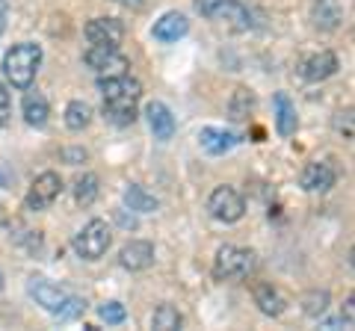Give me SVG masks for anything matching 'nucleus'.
Here are the masks:
<instances>
[{
    "label": "nucleus",
    "mask_w": 355,
    "mask_h": 331,
    "mask_svg": "<svg viewBox=\"0 0 355 331\" xmlns=\"http://www.w3.org/2000/svg\"><path fill=\"white\" fill-rule=\"evenodd\" d=\"M335 127L340 130V134H347V139H352V109H349V107L343 109V113H338Z\"/></svg>",
    "instance_id": "obj_30"
},
{
    "label": "nucleus",
    "mask_w": 355,
    "mask_h": 331,
    "mask_svg": "<svg viewBox=\"0 0 355 331\" xmlns=\"http://www.w3.org/2000/svg\"><path fill=\"white\" fill-rule=\"evenodd\" d=\"M146 118H148V127H151L154 139L169 142L175 136V116L163 101H148L146 104Z\"/></svg>",
    "instance_id": "obj_16"
},
{
    "label": "nucleus",
    "mask_w": 355,
    "mask_h": 331,
    "mask_svg": "<svg viewBox=\"0 0 355 331\" xmlns=\"http://www.w3.org/2000/svg\"><path fill=\"white\" fill-rule=\"evenodd\" d=\"M198 145H202V151L210 154V157H219V154H228L231 148H237L240 136L234 130H225V127H202Z\"/></svg>",
    "instance_id": "obj_14"
},
{
    "label": "nucleus",
    "mask_w": 355,
    "mask_h": 331,
    "mask_svg": "<svg viewBox=\"0 0 355 331\" xmlns=\"http://www.w3.org/2000/svg\"><path fill=\"white\" fill-rule=\"evenodd\" d=\"M9 113H12V101H9V92H6V86L0 83V127L9 121Z\"/></svg>",
    "instance_id": "obj_29"
},
{
    "label": "nucleus",
    "mask_w": 355,
    "mask_h": 331,
    "mask_svg": "<svg viewBox=\"0 0 355 331\" xmlns=\"http://www.w3.org/2000/svg\"><path fill=\"white\" fill-rule=\"evenodd\" d=\"M6 225V211H3V204H0V228Z\"/></svg>",
    "instance_id": "obj_36"
},
{
    "label": "nucleus",
    "mask_w": 355,
    "mask_h": 331,
    "mask_svg": "<svg viewBox=\"0 0 355 331\" xmlns=\"http://www.w3.org/2000/svg\"><path fill=\"white\" fill-rule=\"evenodd\" d=\"M181 325H184V316L175 305H160L151 314V328H157V331H178Z\"/></svg>",
    "instance_id": "obj_24"
},
{
    "label": "nucleus",
    "mask_w": 355,
    "mask_h": 331,
    "mask_svg": "<svg viewBox=\"0 0 355 331\" xmlns=\"http://www.w3.org/2000/svg\"><path fill=\"white\" fill-rule=\"evenodd\" d=\"M299 127V113H296V104L291 101L287 92H275V130L279 136H293Z\"/></svg>",
    "instance_id": "obj_19"
},
{
    "label": "nucleus",
    "mask_w": 355,
    "mask_h": 331,
    "mask_svg": "<svg viewBox=\"0 0 355 331\" xmlns=\"http://www.w3.org/2000/svg\"><path fill=\"white\" fill-rule=\"evenodd\" d=\"M83 62L101 77H113V74H125L130 69V60L121 57L119 48L113 45H92L83 53Z\"/></svg>",
    "instance_id": "obj_8"
},
{
    "label": "nucleus",
    "mask_w": 355,
    "mask_h": 331,
    "mask_svg": "<svg viewBox=\"0 0 355 331\" xmlns=\"http://www.w3.org/2000/svg\"><path fill=\"white\" fill-rule=\"evenodd\" d=\"M83 36L89 45H113L119 48L125 39V24L119 18H92L83 27Z\"/></svg>",
    "instance_id": "obj_11"
},
{
    "label": "nucleus",
    "mask_w": 355,
    "mask_h": 331,
    "mask_svg": "<svg viewBox=\"0 0 355 331\" xmlns=\"http://www.w3.org/2000/svg\"><path fill=\"white\" fill-rule=\"evenodd\" d=\"M42 45L36 42H18L3 53V77L9 80V86L15 89H27L33 86L39 74V65H42Z\"/></svg>",
    "instance_id": "obj_2"
},
{
    "label": "nucleus",
    "mask_w": 355,
    "mask_h": 331,
    "mask_svg": "<svg viewBox=\"0 0 355 331\" xmlns=\"http://www.w3.org/2000/svg\"><path fill=\"white\" fill-rule=\"evenodd\" d=\"M335 184H338V172H335V166L326 160L308 163L302 175H299V186H302L305 193H329Z\"/></svg>",
    "instance_id": "obj_10"
},
{
    "label": "nucleus",
    "mask_w": 355,
    "mask_h": 331,
    "mask_svg": "<svg viewBox=\"0 0 355 331\" xmlns=\"http://www.w3.org/2000/svg\"><path fill=\"white\" fill-rule=\"evenodd\" d=\"M98 193H101V181H98L95 172H86V175H80V178L74 181V202L80 207H92Z\"/></svg>",
    "instance_id": "obj_23"
},
{
    "label": "nucleus",
    "mask_w": 355,
    "mask_h": 331,
    "mask_svg": "<svg viewBox=\"0 0 355 331\" xmlns=\"http://www.w3.org/2000/svg\"><path fill=\"white\" fill-rule=\"evenodd\" d=\"M89 121H92V107L86 101H71L65 107V127L69 130H83L89 127Z\"/></svg>",
    "instance_id": "obj_26"
},
{
    "label": "nucleus",
    "mask_w": 355,
    "mask_h": 331,
    "mask_svg": "<svg viewBox=\"0 0 355 331\" xmlns=\"http://www.w3.org/2000/svg\"><path fill=\"white\" fill-rule=\"evenodd\" d=\"M27 293H30L33 299H36V305H42L51 316L60 311L65 299H69V293L60 290L57 284H51L48 278H30V281H27Z\"/></svg>",
    "instance_id": "obj_13"
},
{
    "label": "nucleus",
    "mask_w": 355,
    "mask_h": 331,
    "mask_svg": "<svg viewBox=\"0 0 355 331\" xmlns=\"http://www.w3.org/2000/svg\"><path fill=\"white\" fill-rule=\"evenodd\" d=\"M119 263L128 272H146L154 263V246L148 240H130L119 251Z\"/></svg>",
    "instance_id": "obj_12"
},
{
    "label": "nucleus",
    "mask_w": 355,
    "mask_h": 331,
    "mask_svg": "<svg viewBox=\"0 0 355 331\" xmlns=\"http://www.w3.org/2000/svg\"><path fill=\"white\" fill-rule=\"evenodd\" d=\"M252 296H254V305H258V311L263 316H282L284 307H287V299L272 284H254Z\"/></svg>",
    "instance_id": "obj_20"
},
{
    "label": "nucleus",
    "mask_w": 355,
    "mask_h": 331,
    "mask_svg": "<svg viewBox=\"0 0 355 331\" xmlns=\"http://www.w3.org/2000/svg\"><path fill=\"white\" fill-rule=\"evenodd\" d=\"M21 116L30 127H44L48 125V116H51V107H48V98H44L39 89H24V98H21Z\"/></svg>",
    "instance_id": "obj_17"
},
{
    "label": "nucleus",
    "mask_w": 355,
    "mask_h": 331,
    "mask_svg": "<svg viewBox=\"0 0 355 331\" xmlns=\"http://www.w3.org/2000/svg\"><path fill=\"white\" fill-rule=\"evenodd\" d=\"M254 92L249 89V86H237L234 92H231V101H228V118L231 121H249L252 113H254Z\"/></svg>",
    "instance_id": "obj_21"
},
{
    "label": "nucleus",
    "mask_w": 355,
    "mask_h": 331,
    "mask_svg": "<svg viewBox=\"0 0 355 331\" xmlns=\"http://www.w3.org/2000/svg\"><path fill=\"white\" fill-rule=\"evenodd\" d=\"M121 198H125L128 211H133V213H154L160 207L157 198H154L146 186H139V184H128L125 193H121Z\"/></svg>",
    "instance_id": "obj_22"
},
{
    "label": "nucleus",
    "mask_w": 355,
    "mask_h": 331,
    "mask_svg": "<svg viewBox=\"0 0 355 331\" xmlns=\"http://www.w3.org/2000/svg\"><path fill=\"white\" fill-rule=\"evenodd\" d=\"M6 0H0V36H3V30H6Z\"/></svg>",
    "instance_id": "obj_34"
},
{
    "label": "nucleus",
    "mask_w": 355,
    "mask_h": 331,
    "mask_svg": "<svg viewBox=\"0 0 355 331\" xmlns=\"http://www.w3.org/2000/svg\"><path fill=\"white\" fill-rule=\"evenodd\" d=\"M121 6H130V9H142V0H119Z\"/></svg>",
    "instance_id": "obj_35"
},
{
    "label": "nucleus",
    "mask_w": 355,
    "mask_h": 331,
    "mask_svg": "<svg viewBox=\"0 0 355 331\" xmlns=\"http://www.w3.org/2000/svg\"><path fill=\"white\" fill-rule=\"evenodd\" d=\"M299 305H302V314H305V316L320 319V316L329 311V305H331L329 290H308L302 299H299Z\"/></svg>",
    "instance_id": "obj_25"
},
{
    "label": "nucleus",
    "mask_w": 355,
    "mask_h": 331,
    "mask_svg": "<svg viewBox=\"0 0 355 331\" xmlns=\"http://www.w3.org/2000/svg\"><path fill=\"white\" fill-rule=\"evenodd\" d=\"M207 211L216 222H225V225H234L246 213V202L243 195L234 190V186H216L207 198Z\"/></svg>",
    "instance_id": "obj_6"
},
{
    "label": "nucleus",
    "mask_w": 355,
    "mask_h": 331,
    "mask_svg": "<svg viewBox=\"0 0 355 331\" xmlns=\"http://www.w3.org/2000/svg\"><path fill=\"white\" fill-rule=\"evenodd\" d=\"M340 69V60L335 51H320V53H311L308 60H302L299 65V74H302L305 83H323L329 77H335Z\"/></svg>",
    "instance_id": "obj_9"
},
{
    "label": "nucleus",
    "mask_w": 355,
    "mask_h": 331,
    "mask_svg": "<svg viewBox=\"0 0 355 331\" xmlns=\"http://www.w3.org/2000/svg\"><path fill=\"white\" fill-rule=\"evenodd\" d=\"M60 195H62V178L57 172H42V175H36V181L30 184L24 207L33 211V213H42V211H48Z\"/></svg>",
    "instance_id": "obj_7"
},
{
    "label": "nucleus",
    "mask_w": 355,
    "mask_h": 331,
    "mask_svg": "<svg viewBox=\"0 0 355 331\" xmlns=\"http://www.w3.org/2000/svg\"><path fill=\"white\" fill-rule=\"evenodd\" d=\"M98 316H101L107 325H121L128 319V311H125L121 302H104L101 307H98Z\"/></svg>",
    "instance_id": "obj_28"
},
{
    "label": "nucleus",
    "mask_w": 355,
    "mask_h": 331,
    "mask_svg": "<svg viewBox=\"0 0 355 331\" xmlns=\"http://www.w3.org/2000/svg\"><path fill=\"white\" fill-rule=\"evenodd\" d=\"M116 222H119L121 228H130V231H137V225H139V222H137V213H133V211H130V213H128V211H116Z\"/></svg>",
    "instance_id": "obj_31"
},
{
    "label": "nucleus",
    "mask_w": 355,
    "mask_h": 331,
    "mask_svg": "<svg viewBox=\"0 0 355 331\" xmlns=\"http://www.w3.org/2000/svg\"><path fill=\"white\" fill-rule=\"evenodd\" d=\"M196 12L210 21H228L234 30L252 27V15L243 0H196Z\"/></svg>",
    "instance_id": "obj_5"
},
{
    "label": "nucleus",
    "mask_w": 355,
    "mask_h": 331,
    "mask_svg": "<svg viewBox=\"0 0 355 331\" xmlns=\"http://www.w3.org/2000/svg\"><path fill=\"white\" fill-rule=\"evenodd\" d=\"M254 269V251L243 246H219L214 258V278L216 281H243Z\"/></svg>",
    "instance_id": "obj_4"
},
{
    "label": "nucleus",
    "mask_w": 355,
    "mask_h": 331,
    "mask_svg": "<svg viewBox=\"0 0 355 331\" xmlns=\"http://www.w3.org/2000/svg\"><path fill=\"white\" fill-rule=\"evenodd\" d=\"M62 157L69 160L71 166H80V163H83V160L89 157V154H86L83 148H69V151H62Z\"/></svg>",
    "instance_id": "obj_32"
},
{
    "label": "nucleus",
    "mask_w": 355,
    "mask_h": 331,
    "mask_svg": "<svg viewBox=\"0 0 355 331\" xmlns=\"http://www.w3.org/2000/svg\"><path fill=\"white\" fill-rule=\"evenodd\" d=\"M187 33H190V21L181 12H166V15H160V21H154V27H151V36L157 42H166V45L184 39Z\"/></svg>",
    "instance_id": "obj_18"
},
{
    "label": "nucleus",
    "mask_w": 355,
    "mask_h": 331,
    "mask_svg": "<svg viewBox=\"0 0 355 331\" xmlns=\"http://www.w3.org/2000/svg\"><path fill=\"white\" fill-rule=\"evenodd\" d=\"M110 246H113V231H110L104 219H89L71 240L74 255L83 260H101Z\"/></svg>",
    "instance_id": "obj_3"
},
{
    "label": "nucleus",
    "mask_w": 355,
    "mask_h": 331,
    "mask_svg": "<svg viewBox=\"0 0 355 331\" xmlns=\"http://www.w3.org/2000/svg\"><path fill=\"white\" fill-rule=\"evenodd\" d=\"M355 299H352V296H349V299H347V305H343V316H340V323L343 325H352L355 323Z\"/></svg>",
    "instance_id": "obj_33"
},
{
    "label": "nucleus",
    "mask_w": 355,
    "mask_h": 331,
    "mask_svg": "<svg viewBox=\"0 0 355 331\" xmlns=\"http://www.w3.org/2000/svg\"><path fill=\"white\" fill-rule=\"evenodd\" d=\"M86 299H80V296H69V299L62 302V307L57 314H53V319L57 323H71V319H77V316H83L86 314Z\"/></svg>",
    "instance_id": "obj_27"
},
{
    "label": "nucleus",
    "mask_w": 355,
    "mask_h": 331,
    "mask_svg": "<svg viewBox=\"0 0 355 331\" xmlns=\"http://www.w3.org/2000/svg\"><path fill=\"white\" fill-rule=\"evenodd\" d=\"M0 290H3V272H0Z\"/></svg>",
    "instance_id": "obj_37"
},
{
    "label": "nucleus",
    "mask_w": 355,
    "mask_h": 331,
    "mask_svg": "<svg viewBox=\"0 0 355 331\" xmlns=\"http://www.w3.org/2000/svg\"><path fill=\"white\" fill-rule=\"evenodd\" d=\"M104 95V118L116 127H130L137 121V104L142 98V83L137 77L125 74H113V77H98Z\"/></svg>",
    "instance_id": "obj_1"
},
{
    "label": "nucleus",
    "mask_w": 355,
    "mask_h": 331,
    "mask_svg": "<svg viewBox=\"0 0 355 331\" xmlns=\"http://www.w3.org/2000/svg\"><path fill=\"white\" fill-rule=\"evenodd\" d=\"M311 21L317 30L323 33H335L343 27V6L340 0H314L311 3Z\"/></svg>",
    "instance_id": "obj_15"
}]
</instances>
